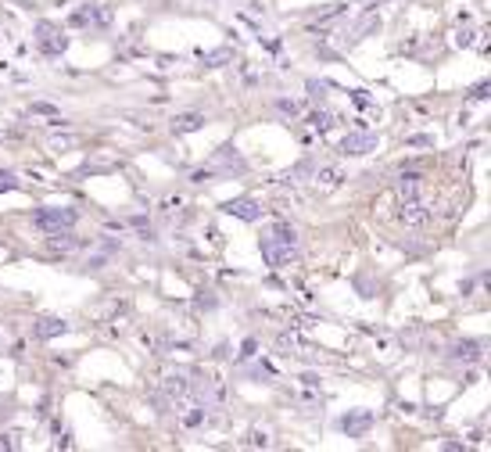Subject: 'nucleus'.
Returning <instances> with one entry per match:
<instances>
[{
    "label": "nucleus",
    "instance_id": "nucleus-14",
    "mask_svg": "<svg viewBox=\"0 0 491 452\" xmlns=\"http://www.w3.org/2000/svg\"><path fill=\"white\" fill-rule=\"evenodd\" d=\"M370 424H373V413H352V417H345V420H341V427H345L352 438H359V435H362V431H366Z\"/></svg>",
    "mask_w": 491,
    "mask_h": 452
},
{
    "label": "nucleus",
    "instance_id": "nucleus-23",
    "mask_svg": "<svg viewBox=\"0 0 491 452\" xmlns=\"http://www.w3.org/2000/svg\"><path fill=\"white\" fill-rule=\"evenodd\" d=\"M352 101H355V105H359V108H370V105H373V101H370V94H366V90H352Z\"/></svg>",
    "mask_w": 491,
    "mask_h": 452
},
{
    "label": "nucleus",
    "instance_id": "nucleus-21",
    "mask_svg": "<svg viewBox=\"0 0 491 452\" xmlns=\"http://www.w3.org/2000/svg\"><path fill=\"white\" fill-rule=\"evenodd\" d=\"M276 112H284V115H298V112H302V108H298V101H276Z\"/></svg>",
    "mask_w": 491,
    "mask_h": 452
},
{
    "label": "nucleus",
    "instance_id": "nucleus-7",
    "mask_svg": "<svg viewBox=\"0 0 491 452\" xmlns=\"http://www.w3.org/2000/svg\"><path fill=\"white\" fill-rule=\"evenodd\" d=\"M187 377H190L187 370H176V374H165V377H162V392H165L169 399H183V395H190V388H194V384H190Z\"/></svg>",
    "mask_w": 491,
    "mask_h": 452
},
{
    "label": "nucleus",
    "instance_id": "nucleus-27",
    "mask_svg": "<svg viewBox=\"0 0 491 452\" xmlns=\"http://www.w3.org/2000/svg\"><path fill=\"white\" fill-rule=\"evenodd\" d=\"M309 94H312L316 101H323V83H316V79H312V83H309Z\"/></svg>",
    "mask_w": 491,
    "mask_h": 452
},
{
    "label": "nucleus",
    "instance_id": "nucleus-2",
    "mask_svg": "<svg viewBox=\"0 0 491 452\" xmlns=\"http://www.w3.org/2000/svg\"><path fill=\"white\" fill-rule=\"evenodd\" d=\"M294 255H298V244H287V241H280V237H262V259L269 262V266H291L294 262Z\"/></svg>",
    "mask_w": 491,
    "mask_h": 452
},
{
    "label": "nucleus",
    "instance_id": "nucleus-20",
    "mask_svg": "<svg viewBox=\"0 0 491 452\" xmlns=\"http://www.w3.org/2000/svg\"><path fill=\"white\" fill-rule=\"evenodd\" d=\"M405 144H409V148H434V137H427V133H413Z\"/></svg>",
    "mask_w": 491,
    "mask_h": 452
},
{
    "label": "nucleus",
    "instance_id": "nucleus-9",
    "mask_svg": "<svg viewBox=\"0 0 491 452\" xmlns=\"http://www.w3.org/2000/svg\"><path fill=\"white\" fill-rule=\"evenodd\" d=\"M312 183H316L319 191H337L341 183H345V169H341V166H323V169L312 176Z\"/></svg>",
    "mask_w": 491,
    "mask_h": 452
},
{
    "label": "nucleus",
    "instance_id": "nucleus-6",
    "mask_svg": "<svg viewBox=\"0 0 491 452\" xmlns=\"http://www.w3.org/2000/svg\"><path fill=\"white\" fill-rule=\"evenodd\" d=\"M223 212H226V216H237V219H244V223H259V219H262V205L251 201V198H233V201L223 205Z\"/></svg>",
    "mask_w": 491,
    "mask_h": 452
},
{
    "label": "nucleus",
    "instance_id": "nucleus-19",
    "mask_svg": "<svg viewBox=\"0 0 491 452\" xmlns=\"http://www.w3.org/2000/svg\"><path fill=\"white\" fill-rule=\"evenodd\" d=\"M29 115H47V119H58L61 112H58L54 105H44V101H36V105L29 108Z\"/></svg>",
    "mask_w": 491,
    "mask_h": 452
},
{
    "label": "nucleus",
    "instance_id": "nucleus-24",
    "mask_svg": "<svg viewBox=\"0 0 491 452\" xmlns=\"http://www.w3.org/2000/svg\"><path fill=\"white\" fill-rule=\"evenodd\" d=\"M488 90H491V83H477L470 97H474V101H484V97H488Z\"/></svg>",
    "mask_w": 491,
    "mask_h": 452
},
{
    "label": "nucleus",
    "instance_id": "nucleus-11",
    "mask_svg": "<svg viewBox=\"0 0 491 452\" xmlns=\"http://www.w3.org/2000/svg\"><path fill=\"white\" fill-rule=\"evenodd\" d=\"M47 248H51V252H61V255H69V252L79 248V241H76L69 230H54V234H47Z\"/></svg>",
    "mask_w": 491,
    "mask_h": 452
},
{
    "label": "nucleus",
    "instance_id": "nucleus-4",
    "mask_svg": "<svg viewBox=\"0 0 491 452\" xmlns=\"http://www.w3.org/2000/svg\"><path fill=\"white\" fill-rule=\"evenodd\" d=\"M341 155H348V158H359V155H370L377 151V133H366V130H359V133H348L345 140H341Z\"/></svg>",
    "mask_w": 491,
    "mask_h": 452
},
{
    "label": "nucleus",
    "instance_id": "nucleus-17",
    "mask_svg": "<svg viewBox=\"0 0 491 452\" xmlns=\"http://www.w3.org/2000/svg\"><path fill=\"white\" fill-rule=\"evenodd\" d=\"M183 424H187V427H198V424H205V406H194L190 413H183Z\"/></svg>",
    "mask_w": 491,
    "mask_h": 452
},
{
    "label": "nucleus",
    "instance_id": "nucleus-5",
    "mask_svg": "<svg viewBox=\"0 0 491 452\" xmlns=\"http://www.w3.org/2000/svg\"><path fill=\"white\" fill-rule=\"evenodd\" d=\"M398 219L405 223V226H427L431 223V209H427V205L420 201V198H402V209H398Z\"/></svg>",
    "mask_w": 491,
    "mask_h": 452
},
{
    "label": "nucleus",
    "instance_id": "nucleus-15",
    "mask_svg": "<svg viewBox=\"0 0 491 452\" xmlns=\"http://www.w3.org/2000/svg\"><path fill=\"white\" fill-rule=\"evenodd\" d=\"M201 61L208 69H219V65H230L233 61V51L230 47H219V51H201Z\"/></svg>",
    "mask_w": 491,
    "mask_h": 452
},
{
    "label": "nucleus",
    "instance_id": "nucleus-25",
    "mask_svg": "<svg viewBox=\"0 0 491 452\" xmlns=\"http://www.w3.org/2000/svg\"><path fill=\"white\" fill-rule=\"evenodd\" d=\"M474 36H477V33H470V29H466V33H459V36H456V44H459V47H470V44H474Z\"/></svg>",
    "mask_w": 491,
    "mask_h": 452
},
{
    "label": "nucleus",
    "instance_id": "nucleus-18",
    "mask_svg": "<svg viewBox=\"0 0 491 452\" xmlns=\"http://www.w3.org/2000/svg\"><path fill=\"white\" fill-rule=\"evenodd\" d=\"M334 122H337V119H334L330 112H316V115H312V126H316V130H330Z\"/></svg>",
    "mask_w": 491,
    "mask_h": 452
},
{
    "label": "nucleus",
    "instance_id": "nucleus-22",
    "mask_svg": "<svg viewBox=\"0 0 491 452\" xmlns=\"http://www.w3.org/2000/svg\"><path fill=\"white\" fill-rule=\"evenodd\" d=\"M18 187V176L15 173H0V191H15Z\"/></svg>",
    "mask_w": 491,
    "mask_h": 452
},
{
    "label": "nucleus",
    "instance_id": "nucleus-10",
    "mask_svg": "<svg viewBox=\"0 0 491 452\" xmlns=\"http://www.w3.org/2000/svg\"><path fill=\"white\" fill-rule=\"evenodd\" d=\"M58 334H69V323L65 320H58V316H44V320H36V338H58Z\"/></svg>",
    "mask_w": 491,
    "mask_h": 452
},
{
    "label": "nucleus",
    "instance_id": "nucleus-3",
    "mask_svg": "<svg viewBox=\"0 0 491 452\" xmlns=\"http://www.w3.org/2000/svg\"><path fill=\"white\" fill-rule=\"evenodd\" d=\"M36 47L44 51V54H51V58H58L61 51L69 47V40L61 36V29H58V26H51V22H40V26H36Z\"/></svg>",
    "mask_w": 491,
    "mask_h": 452
},
{
    "label": "nucleus",
    "instance_id": "nucleus-16",
    "mask_svg": "<svg viewBox=\"0 0 491 452\" xmlns=\"http://www.w3.org/2000/svg\"><path fill=\"white\" fill-rule=\"evenodd\" d=\"M273 237H280V241H287V244H298V234H294V226H287V223H276Z\"/></svg>",
    "mask_w": 491,
    "mask_h": 452
},
{
    "label": "nucleus",
    "instance_id": "nucleus-13",
    "mask_svg": "<svg viewBox=\"0 0 491 452\" xmlns=\"http://www.w3.org/2000/svg\"><path fill=\"white\" fill-rule=\"evenodd\" d=\"M481 356H484V345H481V341H459V345H452V359L477 363Z\"/></svg>",
    "mask_w": 491,
    "mask_h": 452
},
{
    "label": "nucleus",
    "instance_id": "nucleus-26",
    "mask_svg": "<svg viewBox=\"0 0 491 452\" xmlns=\"http://www.w3.org/2000/svg\"><path fill=\"white\" fill-rule=\"evenodd\" d=\"M212 176H216V169H201V173H194L190 180H194V183H205V180H212Z\"/></svg>",
    "mask_w": 491,
    "mask_h": 452
},
{
    "label": "nucleus",
    "instance_id": "nucleus-1",
    "mask_svg": "<svg viewBox=\"0 0 491 452\" xmlns=\"http://www.w3.org/2000/svg\"><path fill=\"white\" fill-rule=\"evenodd\" d=\"M33 226L44 234H54V230H72L76 226V209H40L33 216Z\"/></svg>",
    "mask_w": 491,
    "mask_h": 452
},
{
    "label": "nucleus",
    "instance_id": "nucleus-12",
    "mask_svg": "<svg viewBox=\"0 0 491 452\" xmlns=\"http://www.w3.org/2000/svg\"><path fill=\"white\" fill-rule=\"evenodd\" d=\"M395 187H398V198H420V187H423V173H402Z\"/></svg>",
    "mask_w": 491,
    "mask_h": 452
},
{
    "label": "nucleus",
    "instance_id": "nucleus-8",
    "mask_svg": "<svg viewBox=\"0 0 491 452\" xmlns=\"http://www.w3.org/2000/svg\"><path fill=\"white\" fill-rule=\"evenodd\" d=\"M169 130H173L176 137H183V133H198V130H205V115H201V112H180V115H173Z\"/></svg>",
    "mask_w": 491,
    "mask_h": 452
}]
</instances>
